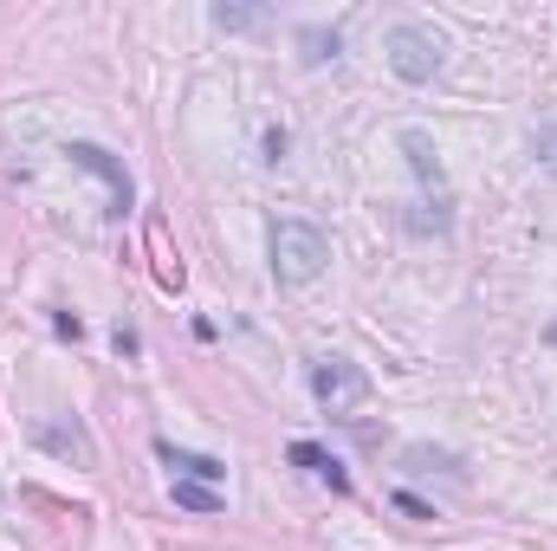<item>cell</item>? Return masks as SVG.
Wrapping results in <instances>:
<instances>
[{
	"label": "cell",
	"mask_w": 557,
	"mask_h": 551,
	"mask_svg": "<svg viewBox=\"0 0 557 551\" xmlns=\"http://www.w3.org/2000/svg\"><path fill=\"white\" fill-rule=\"evenodd\" d=\"M267 254H273V279L278 285H311V279L331 267V241H324V228H318V221H298V215L273 221Z\"/></svg>",
	"instance_id": "1"
},
{
	"label": "cell",
	"mask_w": 557,
	"mask_h": 551,
	"mask_svg": "<svg viewBox=\"0 0 557 551\" xmlns=\"http://www.w3.org/2000/svg\"><path fill=\"white\" fill-rule=\"evenodd\" d=\"M383 52H389V72H396L403 85H428V78L441 72V33L421 26V20H396L389 39H383Z\"/></svg>",
	"instance_id": "2"
},
{
	"label": "cell",
	"mask_w": 557,
	"mask_h": 551,
	"mask_svg": "<svg viewBox=\"0 0 557 551\" xmlns=\"http://www.w3.org/2000/svg\"><path fill=\"white\" fill-rule=\"evenodd\" d=\"M311 396L324 415H357L370 403V377L350 364V357H318L311 364Z\"/></svg>",
	"instance_id": "3"
},
{
	"label": "cell",
	"mask_w": 557,
	"mask_h": 551,
	"mask_svg": "<svg viewBox=\"0 0 557 551\" xmlns=\"http://www.w3.org/2000/svg\"><path fill=\"white\" fill-rule=\"evenodd\" d=\"M403 149H409V169H416V182H421V208L434 201V215L454 228V188H447V175H441V156H434V143L421 137V131H403Z\"/></svg>",
	"instance_id": "4"
},
{
	"label": "cell",
	"mask_w": 557,
	"mask_h": 551,
	"mask_svg": "<svg viewBox=\"0 0 557 551\" xmlns=\"http://www.w3.org/2000/svg\"><path fill=\"white\" fill-rule=\"evenodd\" d=\"M65 156H72L78 169L104 175V188H111V215H131V175L111 162V149H98V143H65Z\"/></svg>",
	"instance_id": "5"
},
{
	"label": "cell",
	"mask_w": 557,
	"mask_h": 551,
	"mask_svg": "<svg viewBox=\"0 0 557 551\" xmlns=\"http://www.w3.org/2000/svg\"><path fill=\"white\" fill-rule=\"evenodd\" d=\"M156 461H162L175 480H201V487H221V480H227V461H214V454H188V448H175V441H156Z\"/></svg>",
	"instance_id": "6"
},
{
	"label": "cell",
	"mask_w": 557,
	"mask_h": 551,
	"mask_svg": "<svg viewBox=\"0 0 557 551\" xmlns=\"http://www.w3.org/2000/svg\"><path fill=\"white\" fill-rule=\"evenodd\" d=\"M285 454H292V467H305V474H311V480H324L331 493H350V474H344V461H331L318 441H292Z\"/></svg>",
	"instance_id": "7"
},
{
	"label": "cell",
	"mask_w": 557,
	"mask_h": 551,
	"mask_svg": "<svg viewBox=\"0 0 557 551\" xmlns=\"http://www.w3.org/2000/svg\"><path fill=\"white\" fill-rule=\"evenodd\" d=\"M298 46H305V65H324V59H337V46H344V39H337V26H305V33H298Z\"/></svg>",
	"instance_id": "8"
},
{
	"label": "cell",
	"mask_w": 557,
	"mask_h": 551,
	"mask_svg": "<svg viewBox=\"0 0 557 551\" xmlns=\"http://www.w3.org/2000/svg\"><path fill=\"white\" fill-rule=\"evenodd\" d=\"M175 506H188V513H221L227 500H221V487H201V480H175Z\"/></svg>",
	"instance_id": "9"
},
{
	"label": "cell",
	"mask_w": 557,
	"mask_h": 551,
	"mask_svg": "<svg viewBox=\"0 0 557 551\" xmlns=\"http://www.w3.org/2000/svg\"><path fill=\"white\" fill-rule=\"evenodd\" d=\"M39 441H46L52 454H78V461H91V441H85V428H39Z\"/></svg>",
	"instance_id": "10"
},
{
	"label": "cell",
	"mask_w": 557,
	"mask_h": 551,
	"mask_svg": "<svg viewBox=\"0 0 557 551\" xmlns=\"http://www.w3.org/2000/svg\"><path fill=\"white\" fill-rule=\"evenodd\" d=\"M214 26L221 33H253V26H267V13L260 7H214Z\"/></svg>",
	"instance_id": "11"
},
{
	"label": "cell",
	"mask_w": 557,
	"mask_h": 551,
	"mask_svg": "<svg viewBox=\"0 0 557 551\" xmlns=\"http://www.w3.org/2000/svg\"><path fill=\"white\" fill-rule=\"evenodd\" d=\"M532 149H539V156H545V162H552V169H557V124H545V131L532 137Z\"/></svg>",
	"instance_id": "12"
},
{
	"label": "cell",
	"mask_w": 557,
	"mask_h": 551,
	"mask_svg": "<svg viewBox=\"0 0 557 551\" xmlns=\"http://www.w3.org/2000/svg\"><path fill=\"white\" fill-rule=\"evenodd\" d=\"M396 506H403V513H409V519H434V506H421L416 493H396Z\"/></svg>",
	"instance_id": "13"
},
{
	"label": "cell",
	"mask_w": 557,
	"mask_h": 551,
	"mask_svg": "<svg viewBox=\"0 0 557 551\" xmlns=\"http://www.w3.org/2000/svg\"><path fill=\"white\" fill-rule=\"evenodd\" d=\"M285 143H292V137L273 124V131H267V162H285Z\"/></svg>",
	"instance_id": "14"
},
{
	"label": "cell",
	"mask_w": 557,
	"mask_h": 551,
	"mask_svg": "<svg viewBox=\"0 0 557 551\" xmlns=\"http://www.w3.org/2000/svg\"><path fill=\"white\" fill-rule=\"evenodd\" d=\"M552 344H557V331H552Z\"/></svg>",
	"instance_id": "15"
}]
</instances>
